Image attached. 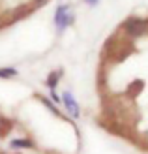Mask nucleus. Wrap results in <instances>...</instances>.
<instances>
[{
  "instance_id": "obj_1",
  "label": "nucleus",
  "mask_w": 148,
  "mask_h": 154,
  "mask_svg": "<svg viewBox=\"0 0 148 154\" xmlns=\"http://www.w3.org/2000/svg\"><path fill=\"white\" fill-rule=\"evenodd\" d=\"M71 8H69V4H60L56 8V11H54V25H56V30H58V34L62 32H66V30L69 28V25L75 21V13L73 11H69Z\"/></svg>"
},
{
  "instance_id": "obj_2",
  "label": "nucleus",
  "mask_w": 148,
  "mask_h": 154,
  "mask_svg": "<svg viewBox=\"0 0 148 154\" xmlns=\"http://www.w3.org/2000/svg\"><path fill=\"white\" fill-rule=\"evenodd\" d=\"M124 30L129 38H139L141 34L146 32V26H148V21L141 19V17H129L126 23H124Z\"/></svg>"
},
{
  "instance_id": "obj_3",
  "label": "nucleus",
  "mask_w": 148,
  "mask_h": 154,
  "mask_svg": "<svg viewBox=\"0 0 148 154\" xmlns=\"http://www.w3.org/2000/svg\"><path fill=\"white\" fill-rule=\"evenodd\" d=\"M60 98H62V105L66 107V111H68L69 117L79 119V117H81V107H79V103H77L75 96H73L69 90H66V92H64V94H62Z\"/></svg>"
},
{
  "instance_id": "obj_4",
  "label": "nucleus",
  "mask_w": 148,
  "mask_h": 154,
  "mask_svg": "<svg viewBox=\"0 0 148 154\" xmlns=\"http://www.w3.org/2000/svg\"><path fill=\"white\" fill-rule=\"evenodd\" d=\"M60 79H62V70H54V72H51V73L47 75V79H45V85H47V88H49V90H54Z\"/></svg>"
},
{
  "instance_id": "obj_5",
  "label": "nucleus",
  "mask_w": 148,
  "mask_h": 154,
  "mask_svg": "<svg viewBox=\"0 0 148 154\" xmlns=\"http://www.w3.org/2000/svg\"><path fill=\"white\" fill-rule=\"evenodd\" d=\"M11 149H34V143L30 139H25V137H19V139H11L10 141Z\"/></svg>"
},
{
  "instance_id": "obj_6",
  "label": "nucleus",
  "mask_w": 148,
  "mask_h": 154,
  "mask_svg": "<svg viewBox=\"0 0 148 154\" xmlns=\"http://www.w3.org/2000/svg\"><path fill=\"white\" fill-rule=\"evenodd\" d=\"M11 77H17L15 68H0V79H11Z\"/></svg>"
},
{
  "instance_id": "obj_7",
  "label": "nucleus",
  "mask_w": 148,
  "mask_h": 154,
  "mask_svg": "<svg viewBox=\"0 0 148 154\" xmlns=\"http://www.w3.org/2000/svg\"><path fill=\"white\" fill-rule=\"evenodd\" d=\"M41 102H43V105H45V107H47V109H49V111H53L54 115H58V117H62V115L58 113V109H56V107H54V103L51 102V100H49V98H41Z\"/></svg>"
},
{
  "instance_id": "obj_8",
  "label": "nucleus",
  "mask_w": 148,
  "mask_h": 154,
  "mask_svg": "<svg viewBox=\"0 0 148 154\" xmlns=\"http://www.w3.org/2000/svg\"><path fill=\"white\" fill-rule=\"evenodd\" d=\"M51 102L53 103H62V98L56 94V90H51Z\"/></svg>"
},
{
  "instance_id": "obj_9",
  "label": "nucleus",
  "mask_w": 148,
  "mask_h": 154,
  "mask_svg": "<svg viewBox=\"0 0 148 154\" xmlns=\"http://www.w3.org/2000/svg\"><path fill=\"white\" fill-rule=\"evenodd\" d=\"M84 4H88V6H92V8H96V6L99 4V0H84Z\"/></svg>"
},
{
  "instance_id": "obj_10",
  "label": "nucleus",
  "mask_w": 148,
  "mask_h": 154,
  "mask_svg": "<svg viewBox=\"0 0 148 154\" xmlns=\"http://www.w3.org/2000/svg\"><path fill=\"white\" fill-rule=\"evenodd\" d=\"M34 2H36L38 6H41V4H45V2H47V0H34Z\"/></svg>"
}]
</instances>
